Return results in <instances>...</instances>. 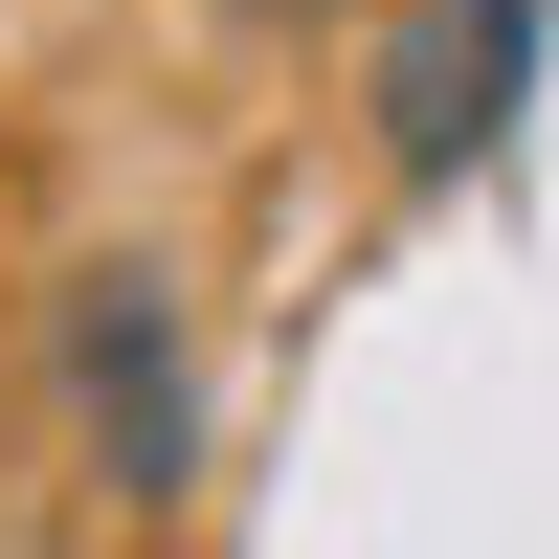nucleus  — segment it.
<instances>
[{
  "label": "nucleus",
  "instance_id": "1",
  "mask_svg": "<svg viewBox=\"0 0 559 559\" xmlns=\"http://www.w3.org/2000/svg\"><path fill=\"white\" fill-rule=\"evenodd\" d=\"M68 448H90V492L112 515H179V471H202V381H179V313H157V269H68Z\"/></svg>",
  "mask_w": 559,
  "mask_h": 559
},
{
  "label": "nucleus",
  "instance_id": "2",
  "mask_svg": "<svg viewBox=\"0 0 559 559\" xmlns=\"http://www.w3.org/2000/svg\"><path fill=\"white\" fill-rule=\"evenodd\" d=\"M515 90H537V0H403V45H381V157H403V179H471L492 134H515Z\"/></svg>",
  "mask_w": 559,
  "mask_h": 559
}]
</instances>
